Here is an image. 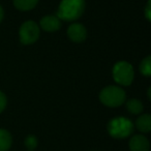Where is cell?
<instances>
[{"label": "cell", "instance_id": "cell-1", "mask_svg": "<svg viewBox=\"0 0 151 151\" xmlns=\"http://www.w3.org/2000/svg\"><path fill=\"white\" fill-rule=\"evenodd\" d=\"M85 11V0H62L59 4L56 16L63 21H75Z\"/></svg>", "mask_w": 151, "mask_h": 151}, {"label": "cell", "instance_id": "cell-2", "mask_svg": "<svg viewBox=\"0 0 151 151\" xmlns=\"http://www.w3.org/2000/svg\"><path fill=\"white\" fill-rule=\"evenodd\" d=\"M134 132V123L125 117H115L108 124V132L115 139H124L129 137Z\"/></svg>", "mask_w": 151, "mask_h": 151}, {"label": "cell", "instance_id": "cell-3", "mask_svg": "<svg viewBox=\"0 0 151 151\" xmlns=\"http://www.w3.org/2000/svg\"><path fill=\"white\" fill-rule=\"evenodd\" d=\"M99 101L107 107H119L125 101V92L118 86H108L101 91Z\"/></svg>", "mask_w": 151, "mask_h": 151}, {"label": "cell", "instance_id": "cell-4", "mask_svg": "<svg viewBox=\"0 0 151 151\" xmlns=\"http://www.w3.org/2000/svg\"><path fill=\"white\" fill-rule=\"evenodd\" d=\"M134 73L132 64L126 61H119L113 67L114 81L122 86H129L134 81Z\"/></svg>", "mask_w": 151, "mask_h": 151}, {"label": "cell", "instance_id": "cell-5", "mask_svg": "<svg viewBox=\"0 0 151 151\" xmlns=\"http://www.w3.org/2000/svg\"><path fill=\"white\" fill-rule=\"evenodd\" d=\"M20 40L23 45H32L40 37V27L33 21H26L19 30Z\"/></svg>", "mask_w": 151, "mask_h": 151}, {"label": "cell", "instance_id": "cell-6", "mask_svg": "<svg viewBox=\"0 0 151 151\" xmlns=\"http://www.w3.org/2000/svg\"><path fill=\"white\" fill-rule=\"evenodd\" d=\"M67 35L73 42H82L87 37V30L80 23H73L67 29Z\"/></svg>", "mask_w": 151, "mask_h": 151}, {"label": "cell", "instance_id": "cell-7", "mask_svg": "<svg viewBox=\"0 0 151 151\" xmlns=\"http://www.w3.org/2000/svg\"><path fill=\"white\" fill-rule=\"evenodd\" d=\"M40 26L42 30L47 32H54L57 31L58 29H60L61 27V21L59 20V18L57 16H45L42 17V19L40 20Z\"/></svg>", "mask_w": 151, "mask_h": 151}, {"label": "cell", "instance_id": "cell-8", "mask_svg": "<svg viewBox=\"0 0 151 151\" xmlns=\"http://www.w3.org/2000/svg\"><path fill=\"white\" fill-rule=\"evenodd\" d=\"M149 141L143 134H134L129 141L130 151H149Z\"/></svg>", "mask_w": 151, "mask_h": 151}, {"label": "cell", "instance_id": "cell-9", "mask_svg": "<svg viewBox=\"0 0 151 151\" xmlns=\"http://www.w3.org/2000/svg\"><path fill=\"white\" fill-rule=\"evenodd\" d=\"M136 126L141 132H149L151 130V116L149 114H143L137 119Z\"/></svg>", "mask_w": 151, "mask_h": 151}, {"label": "cell", "instance_id": "cell-10", "mask_svg": "<svg viewBox=\"0 0 151 151\" xmlns=\"http://www.w3.org/2000/svg\"><path fill=\"white\" fill-rule=\"evenodd\" d=\"M13 138L6 129L0 128V151H7L12 146Z\"/></svg>", "mask_w": 151, "mask_h": 151}, {"label": "cell", "instance_id": "cell-11", "mask_svg": "<svg viewBox=\"0 0 151 151\" xmlns=\"http://www.w3.org/2000/svg\"><path fill=\"white\" fill-rule=\"evenodd\" d=\"M38 0H14V5L16 9L22 12L31 11L37 4Z\"/></svg>", "mask_w": 151, "mask_h": 151}, {"label": "cell", "instance_id": "cell-12", "mask_svg": "<svg viewBox=\"0 0 151 151\" xmlns=\"http://www.w3.org/2000/svg\"><path fill=\"white\" fill-rule=\"evenodd\" d=\"M126 108H127L128 112L132 114H140L143 112V109H144V106L143 104L141 103L140 99H132L129 101H126Z\"/></svg>", "mask_w": 151, "mask_h": 151}, {"label": "cell", "instance_id": "cell-13", "mask_svg": "<svg viewBox=\"0 0 151 151\" xmlns=\"http://www.w3.org/2000/svg\"><path fill=\"white\" fill-rule=\"evenodd\" d=\"M140 73L145 77H150L151 75V57L147 56L140 64Z\"/></svg>", "mask_w": 151, "mask_h": 151}, {"label": "cell", "instance_id": "cell-14", "mask_svg": "<svg viewBox=\"0 0 151 151\" xmlns=\"http://www.w3.org/2000/svg\"><path fill=\"white\" fill-rule=\"evenodd\" d=\"M25 146L27 147L29 150H33L37 147V139L33 134H30L25 139Z\"/></svg>", "mask_w": 151, "mask_h": 151}, {"label": "cell", "instance_id": "cell-15", "mask_svg": "<svg viewBox=\"0 0 151 151\" xmlns=\"http://www.w3.org/2000/svg\"><path fill=\"white\" fill-rule=\"evenodd\" d=\"M6 104H7L6 96H5V94L2 91H0V113L4 111L5 107H6Z\"/></svg>", "mask_w": 151, "mask_h": 151}, {"label": "cell", "instance_id": "cell-16", "mask_svg": "<svg viewBox=\"0 0 151 151\" xmlns=\"http://www.w3.org/2000/svg\"><path fill=\"white\" fill-rule=\"evenodd\" d=\"M145 17H146L147 21H151V0L147 2L146 9H145Z\"/></svg>", "mask_w": 151, "mask_h": 151}, {"label": "cell", "instance_id": "cell-17", "mask_svg": "<svg viewBox=\"0 0 151 151\" xmlns=\"http://www.w3.org/2000/svg\"><path fill=\"white\" fill-rule=\"evenodd\" d=\"M3 16H4V12H3V9L0 5V22L3 20Z\"/></svg>", "mask_w": 151, "mask_h": 151}, {"label": "cell", "instance_id": "cell-18", "mask_svg": "<svg viewBox=\"0 0 151 151\" xmlns=\"http://www.w3.org/2000/svg\"><path fill=\"white\" fill-rule=\"evenodd\" d=\"M29 151H33V150H29Z\"/></svg>", "mask_w": 151, "mask_h": 151}]
</instances>
